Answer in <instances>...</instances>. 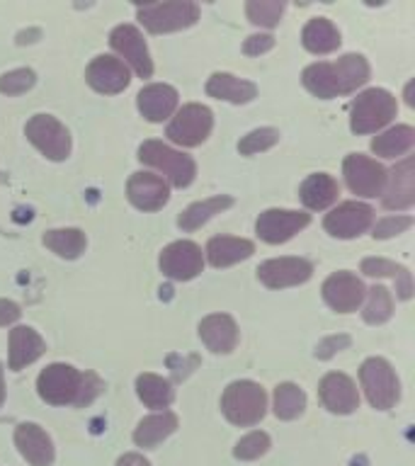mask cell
<instances>
[{"mask_svg": "<svg viewBox=\"0 0 415 466\" xmlns=\"http://www.w3.org/2000/svg\"><path fill=\"white\" fill-rule=\"evenodd\" d=\"M102 384L95 374H83L71 364H49L36 379V391L51 406H86Z\"/></svg>", "mask_w": 415, "mask_h": 466, "instance_id": "obj_1", "label": "cell"}, {"mask_svg": "<svg viewBox=\"0 0 415 466\" xmlns=\"http://www.w3.org/2000/svg\"><path fill=\"white\" fill-rule=\"evenodd\" d=\"M399 112L396 97L384 87H369L355 97L349 107V129L355 134H377Z\"/></svg>", "mask_w": 415, "mask_h": 466, "instance_id": "obj_2", "label": "cell"}, {"mask_svg": "<svg viewBox=\"0 0 415 466\" xmlns=\"http://www.w3.org/2000/svg\"><path fill=\"white\" fill-rule=\"evenodd\" d=\"M221 410L233 425L250 428L255 422H260L265 410H268L265 389L255 381H248V379L233 381V384L226 386L224 396H221Z\"/></svg>", "mask_w": 415, "mask_h": 466, "instance_id": "obj_3", "label": "cell"}, {"mask_svg": "<svg viewBox=\"0 0 415 466\" xmlns=\"http://www.w3.org/2000/svg\"><path fill=\"white\" fill-rule=\"evenodd\" d=\"M137 17L151 35H166V32L192 27L199 20V7L189 0H167L153 5H138Z\"/></svg>", "mask_w": 415, "mask_h": 466, "instance_id": "obj_4", "label": "cell"}, {"mask_svg": "<svg viewBox=\"0 0 415 466\" xmlns=\"http://www.w3.org/2000/svg\"><path fill=\"white\" fill-rule=\"evenodd\" d=\"M138 160L146 163V166L156 167L160 173H166L175 187L180 189L192 185L197 175L195 160L185 156L182 151H175V148L166 146L163 141H144L141 148H138Z\"/></svg>", "mask_w": 415, "mask_h": 466, "instance_id": "obj_5", "label": "cell"}, {"mask_svg": "<svg viewBox=\"0 0 415 466\" xmlns=\"http://www.w3.org/2000/svg\"><path fill=\"white\" fill-rule=\"evenodd\" d=\"M359 381H362V389L367 393V400L371 403V408L377 410H389V408L399 400L400 386L396 371L386 360L381 357H369L367 362L362 364L359 370Z\"/></svg>", "mask_w": 415, "mask_h": 466, "instance_id": "obj_6", "label": "cell"}, {"mask_svg": "<svg viewBox=\"0 0 415 466\" xmlns=\"http://www.w3.org/2000/svg\"><path fill=\"white\" fill-rule=\"evenodd\" d=\"M211 127H214L211 109L192 102V105H185V107L175 112V116L167 124L166 137L173 144L185 146V148H195L202 141H207V137L211 134Z\"/></svg>", "mask_w": 415, "mask_h": 466, "instance_id": "obj_7", "label": "cell"}, {"mask_svg": "<svg viewBox=\"0 0 415 466\" xmlns=\"http://www.w3.org/2000/svg\"><path fill=\"white\" fill-rule=\"evenodd\" d=\"M25 134L49 160H64L71 153V134L56 116L35 115L25 127Z\"/></svg>", "mask_w": 415, "mask_h": 466, "instance_id": "obj_8", "label": "cell"}, {"mask_svg": "<svg viewBox=\"0 0 415 466\" xmlns=\"http://www.w3.org/2000/svg\"><path fill=\"white\" fill-rule=\"evenodd\" d=\"M342 175L352 195L357 197H377L384 192L386 170L369 156L362 153H349L342 163Z\"/></svg>", "mask_w": 415, "mask_h": 466, "instance_id": "obj_9", "label": "cell"}, {"mask_svg": "<svg viewBox=\"0 0 415 466\" xmlns=\"http://www.w3.org/2000/svg\"><path fill=\"white\" fill-rule=\"evenodd\" d=\"M158 265L160 272L170 279H177V282L195 279L204 268L202 248L192 240H175L167 248H163Z\"/></svg>", "mask_w": 415, "mask_h": 466, "instance_id": "obj_10", "label": "cell"}, {"mask_svg": "<svg viewBox=\"0 0 415 466\" xmlns=\"http://www.w3.org/2000/svg\"><path fill=\"white\" fill-rule=\"evenodd\" d=\"M311 224V217L304 211H289V209H268L262 211L258 221H255V233L260 236L265 243H287L294 238L301 228Z\"/></svg>", "mask_w": 415, "mask_h": 466, "instance_id": "obj_11", "label": "cell"}, {"mask_svg": "<svg viewBox=\"0 0 415 466\" xmlns=\"http://www.w3.org/2000/svg\"><path fill=\"white\" fill-rule=\"evenodd\" d=\"M313 265L304 258H272L258 268V279L269 289H287L309 282Z\"/></svg>", "mask_w": 415, "mask_h": 466, "instance_id": "obj_12", "label": "cell"}, {"mask_svg": "<svg viewBox=\"0 0 415 466\" xmlns=\"http://www.w3.org/2000/svg\"><path fill=\"white\" fill-rule=\"evenodd\" d=\"M109 44L141 78H151V54H148V46L144 42V35L134 25H119V27H115V32L109 35Z\"/></svg>", "mask_w": 415, "mask_h": 466, "instance_id": "obj_13", "label": "cell"}, {"mask_svg": "<svg viewBox=\"0 0 415 466\" xmlns=\"http://www.w3.org/2000/svg\"><path fill=\"white\" fill-rule=\"evenodd\" d=\"M374 221V209L362 202H342L326 217L323 226L335 238H357Z\"/></svg>", "mask_w": 415, "mask_h": 466, "instance_id": "obj_14", "label": "cell"}, {"mask_svg": "<svg viewBox=\"0 0 415 466\" xmlns=\"http://www.w3.org/2000/svg\"><path fill=\"white\" fill-rule=\"evenodd\" d=\"M323 299H326V304L338 313H352L359 309V304L364 301V289L362 279L352 272H333V275L328 277L326 282H323Z\"/></svg>", "mask_w": 415, "mask_h": 466, "instance_id": "obj_15", "label": "cell"}, {"mask_svg": "<svg viewBox=\"0 0 415 466\" xmlns=\"http://www.w3.org/2000/svg\"><path fill=\"white\" fill-rule=\"evenodd\" d=\"M384 207L391 211L410 209L415 204V158L408 156L396 163L391 173L386 175Z\"/></svg>", "mask_w": 415, "mask_h": 466, "instance_id": "obj_16", "label": "cell"}, {"mask_svg": "<svg viewBox=\"0 0 415 466\" xmlns=\"http://www.w3.org/2000/svg\"><path fill=\"white\" fill-rule=\"evenodd\" d=\"M319 396L320 403L330 410V413L348 415L359 406V393H357L355 381L348 374L340 371H330L326 377L320 379L319 384Z\"/></svg>", "mask_w": 415, "mask_h": 466, "instance_id": "obj_17", "label": "cell"}, {"mask_svg": "<svg viewBox=\"0 0 415 466\" xmlns=\"http://www.w3.org/2000/svg\"><path fill=\"white\" fill-rule=\"evenodd\" d=\"M87 86L105 95L122 93L129 86V66L116 56H97L86 71Z\"/></svg>", "mask_w": 415, "mask_h": 466, "instance_id": "obj_18", "label": "cell"}, {"mask_svg": "<svg viewBox=\"0 0 415 466\" xmlns=\"http://www.w3.org/2000/svg\"><path fill=\"white\" fill-rule=\"evenodd\" d=\"M127 197L129 202L141 211H158L166 207L170 187L167 182L156 173H134L127 182Z\"/></svg>", "mask_w": 415, "mask_h": 466, "instance_id": "obj_19", "label": "cell"}, {"mask_svg": "<svg viewBox=\"0 0 415 466\" xmlns=\"http://www.w3.org/2000/svg\"><path fill=\"white\" fill-rule=\"evenodd\" d=\"M15 444L32 466H51L54 464V444L51 437L35 422H22L15 430Z\"/></svg>", "mask_w": 415, "mask_h": 466, "instance_id": "obj_20", "label": "cell"}, {"mask_svg": "<svg viewBox=\"0 0 415 466\" xmlns=\"http://www.w3.org/2000/svg\"><path fill=\"white\" fill-rule=\"evenodd\" d=\"M137 105L148 122H163L177 109V90L166 83H153L137 95Z\"/></svg>", "mask_w": 415, "mask_h": 466, "instance_id": "obj_21", "label": "cell"}, {"mask_svg": "<svg viewBox=\"0 0 415 466\" xmlns=\"http://www.w3.org/2000/svg\"><path fill=\"white\" fill-rule=\"evenodd\" d=\"M199 338L211 352H218V355H226L236 348L238 342V328H236V320L226 313H211L199 323Z\"/></svg>", "mask_w": 415, "mask_h": 466, "instance_id": "obj_22", "label": "cell"}, {"mask_svg": "<svg viewBox=\"0 0 415 466\" xmlns=\"http://www.w3.org/2000/svg\"><path fill=\"white\" fill-rule=\"evenodd\" d=\"M44 350H46V342L35 328L17 326L10 330V360H7V364L13 371H20L22 367L36 362L44 355Z\"/></svg>", "mask_w": 415, "mask_h": 466, "instance_id": "obj_23", "label": "cell"}, {"mask_svg": "<svg viewBox=\"0 0 415 466\" xmlns=\"http://www.w3.org/2000/svg\"><path fill=\"white\" fill-rule=\"evenodd\" d=\"M340 195V187H338V180H335L333 175L328 173H313L309 175L299 189V197H301V202H304L306 209L311 211H323L328 209L330 204L338 199Z\"/></svg>", "mask_w": 415, "mask_h": 466, "instance_id": "obj_24", "label": "cell"}, {"mask_svg": "<svg viewBox=\"0 0 415 466\" xmlns=\"http://www.w3.org/2000/svg\"><path fill=\"white\" fill-rule=\"evenodd\" d=\"M255 253L253 240L233 238V236H217L207 243V260L214 268H231L236 262L246 260Z\"/></svg>", "mask_w": 415, "mask_h": 466, "instance_id": "obj_25", "label": "cell"}, {"mask_svg": "<svg viewBox=\"0 0 415 466\" xmlns=\"http://www.w3.org/2000/svg\"><path fill=\"white\" fill-rule=\"evenodd\" d=\"M207 93L217 100L233 102V105H246L258 95V87L250 80L236 78L231 73H214L207 80Z\"/></svg>", "mask_w": 415, "mask_h": 466, "instance_id": "obj_26", "label": "cell"}, {"mask_svg": "<svg viewBox=\"0 0 415 466\" xmlns=\"http://www.w3.org/2000/svg\"><path fill=\"white\" fill-rule=\"evenodd\" d=\"M177 430V415L170 410H160L138 422L137 432H134V442L144 450H153L158 447L166 437H170Z\"/></svg>", "mask_w": 415, "mask_h": 466, "instance_id": "obj_27", "label": "cell"}, {"mask_svg": "<svg viewBox=\"0 0 415 466\" xmlns=\"http://www.w3.org/2000/svg\"><path fill=\"white\" fill-rule=\"evenodd\" d=\"M301 44L311 54H330L340 46V32L328 17H313L301 32Z\"/></svg>", "mask_w": 415, "mask_h": 466, "instance_id": "obj_28", "label": "cell"}, {"mask_svg": "<svg viewBox=\"0 0 415 466\" xmlns=\"http://www.w3.org/2000/svg\"><path fill=\"white\" fill-rule=\"evenodd\" d=\"M301 80H304L306 90L316 95V97H320V100H330V97L342 95L335 66L328 64V61H319V64H311L309 68H304Z\"/></svg>", "mask_w": 415, "mask_h": 466, "instance_id": "obj_29", "label": "cell"}, {"mask_svg": "<svg viewBox=\"0 0 415 466\" xmlns=\"http://www.w3.org/2000/svg\"><path fill=\"white\" fill-rule=\"evenodd\" d=\"M233 204V199L228 195H218V197H209V199H202V202H195L192 207L182 211L180 218H177V226H180L182 231H197V228H202L209 218H214L217 214H221L224 209H228Z\"/></svg>", "mask_w": 415, "mask_h": 466, "instance_id": "obj_30", "label": "cell"}, {"mask_svg": "<svg viewBox=\"0 0 415 466\" xmlns=\"http://www.w3.org/2000/svg\"><path fill=\"white\" fill-rule=\"evenodd\" d=\"M415 144V129L408 124H399L393 129L379 134L371 138V151L381 156V158H399L408 153Z\"/></svg>", "mask_w": 415, "mask_h": 466, "instance_id": "obj_31", "label": "cell"}, {"mask_svg": "<svg viewBox=\"0 0 415 466\" xmlns=\"http://www.w3.org/2000/svg\"><path fill=\"white\" fill-rule=\"evenodd\" d=\"M362 272L369 277H391L393 282H399L396 291L403 301L413 297V277L403 265H396V262L384 260V258H367V260H362Z\"/></svg>", "mask_w": 415, "mask_h": 466, "instance_id": "obj_32", "label": "cell"}, {"mask_svg": "<svg viewBox=\"0 0 415 466\" xmlns=\"http://www.w3.org/2000/svg\"><path fill=\"white\" fill-rule=\"evenodd\" d=\"M333 66L335 73H338V83H340L342 95L355 93L357 87L364 86L369 80V64L359 54H345Z\"/></svg>", "mask_w": 415, "mask_h": 466, "instance_id": "obj_33", "label": "cell"}, {"mask_svg": "<svg viewBox=\"0 0 415 466\" xmlns=\"http://www.w3.org/2000/svg\"><path fill=\"white\" fill-rule=\"evenodd\" d=\"M42 240L44 246L54 250L58 258H66V260H76L87 246L86 233L80 228H54V231L44 233Z\"/></svg>", "mask_w": 415, "mask_h": 466, "instance_id": "obj_34", "label": "cell"}, {"mask_svg": "<svg viewBox=\"0 0 415 466\" xmlns=\"http://www.w3.org/2000/svg\"><path fill=\"white\" fill-rule=\"evenodd\" d=\"M137 393L146 406L156 410H166L173 403V386L158 374H141L137 379Z\"/></svg>", "mask_w": 415, "mask_h": 466, "instance_id": "obj_35", "label": "cell"}, {"mask_svg": "<svg viewBox=\"0 0 415 466\" xmlns=\"http://www.w3.org/2000/svg\"><path fill=\"white\" fill-rule=\"evenodd\" d=\"M306 393L291 381H284L275 389V415L279 420H294L304 413Z\"/></svg>", "mask_w": 415, "mask_h": 466, "instance_id": "obj_36", "label": "cell"}, {"mask_svg": "<svg viewBox=\"0 0 415 466\" xmlns=\"http://www.w3.org/2000/svg\"><path fill=\"white\" fill-rule=\"evenodd\" d=\"M367 306H364V320L369 323V326H381L386 320L393 316V299L391 291L386 289V287H371L367 289Z\"/></svg>", "mask_w": 415, "mask_h": 466, "instance_id": "obj_37", "label": "cell"}, {"mask_svg": "<svg viewBox=\"0 0 415 466\" xmlns=\"http://www.w3.org/2000/svg\"><path fill=\"white\" fill-rule=\"evenodd\" d=\"M246 13L258 27H275L284 13L282 0H248Z\"/></svg>", "mask_w": 415, "mask_h": 466, "instance_id": "obj_38", "label": "cell"}, {"mask_svg": "<svg viewBox=\"0 0 415 466\" xmlns=\"http://www.w3.org/2000/svg\"><path fill=\"white\" fill-rule=\"evenodd\" d=\"M277 141H279V131L272 129V127H262V129L250 131L248 137L240 138L238 151L243 153V156H255V153L272 148Z\"/></svg>", "mask_w": 415, "mask_h": 466, "instance_id": "obj_39", "label": "cell"}, {"mask_svg": "<svg viewBox=\"0 0 415 466\" xmlns=\"http://www.w3.org/2000/svg\"><path fill=\"white\" fill-rule=\"evenodd\" d=\"M36 83V73L32 68H17V71L3 73L0 76V93L3 95H22L32 90Z\"/></svg>", "mask_w": 415, "mask_h": 466, "instance_id": "obj_40", "label": "cell"}, {"mask_svg": "<svg viewBox=\"0 0 415 466\" xmlns=\"http://www.w3.org/2000/svg\"><path fill=\"white\" fill-rule=\"evenodd\" d=\"M269 450V437L268 432H250L243 440H238L233 457L243 459V461H253V459L262 457Z\"/></svg>", "mask_w": 415, "mask_h": 466, "instance_id": "obj_41", "label": "cell"}, {"mask_svg": "<svg viewBox=\"0 0 415 466\" xmlns=\"http://www.w3.org/2000/svg\"><path fill=\"white\" fill-rule=\"evenodd\" d=\"M410 226H413V217H386L381 218V221H377L371 236L379 240L391 238V236H399V233H403L406 228H410Z\"/></svg>", "mask_w": 415, "mask_h": 466, "instance_id": "obj_42", "label": "cell"}, {"mask_svg": "<svg viewBox=\"0 0 415 466\" xmlns=\"http://www.w3.org/2000/svg\"><path fill=\"white\" fill-rule=\"evenodd\" d=\"M272 46H275V36L272 35H253L246 39L243 51H246L248 56H260V54L269 51Z\"/></svg>", "mask_w": 415, "mask_h": 466, "instance_id": "obj_43", "label": "cell"}, {"mask_svg": "<svg viewBox=\"0 0 415 466\" xmlns=\"http://www.w3.org/2000/svg\"><path fill=\"white\" fill-rule=\"evenodd\" d=\"M348 345H349L348 335H333V338H326V340L320 342L319 348H316V357L328 360V357H333L338 350L348 348Z\"/></svg>", "mask_w": 415, "mask_h": 466, "instance_id": "obj_44", "label": "cell"}, {"mask_svg": "<svg viewBox=\"0 0 415 466\" xmlns=\"http://www.w3.org/2000/svg\"><path fill=\"white\" fill-rule=\"evenodd\" d=\"M22 311L20 306L15 301H7V299H0V328L3 326H13L15 320L20 319Z\"/></svg>", "mask_w": 415, "mask_h": 466, "instance_id": "obj_45", "label": "cell"}, {"mask_svg": "<svg viewBox=\"0 0 415 466\" xmlns=\"http://www.w3.org/2000/svg\"><path fill=\"white\" fill-rule=\"evenodd\" d=\"M116 466H151L141 454H124L116 459Z\"/></svg>", "mask_w": 415, "mask_h": 466, "instance_id": "obj_46", "label": "cell"}, {"mask_svg": "<svg viewBox=\"0 0 415 466\" xmlns=\"http://www.w3.org/2000/svg\"><path fill=\"white\" fill-rule=\"evenodd\" d=\"M5 400V381H3V364H0V406Z\"/></svg>", "mask_w": 415, "mask_h": 466, "instance_id": "obj_47", "label": "cell"}, {"mask_svg": "<svg viewBox=\"0 0 415 466\" xmlns=\"http://www.w3.org/2000/svg\"><path fill=\"white\" fill-rule=\"evenodd\" d=\"M406 102L408 105H413V83H408L406 87Z\"/></svg>", "mask_w": 415, "mask_h": 466, "instance_id": "obj_48", "label": "cell"}]
</instances>
